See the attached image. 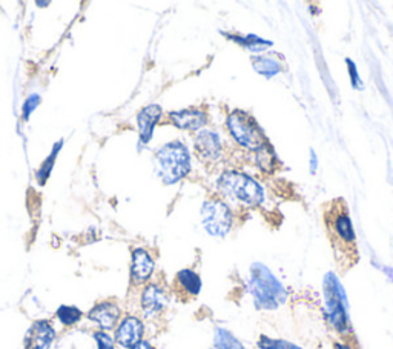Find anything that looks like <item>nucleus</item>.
I'll use <instances>...</instances> for the list:
<instances>
[{
  "instance_id": "obj_23",
  "label": "nucleus",
  "mask_w": 393,
  "mask_h": 349,
  "mask_svg": "<svg viewBox=\"0 0 393 349\" xmlns=\"http://www.w3.org/2000/svg\"><path fill=\"white\" fill-rule=\"evenodd\" d=\"M94 338L97 342V349H116L114 338H112L106 331H97L94 334Z\"/></svg>"
},
{
  "instance_id": "obj_27",
  "label": "nucleus",
  "mask_w": 393,
  "mask_h": 349,
  "mask_svg": "<svg viewBox=\"0 0 393 349\" xmlns=\"http://www.w3.org/2000/svg\"><path fill=\"white\" fill-rule=\"evenodd\" d=\"M333 349H357L352 343L349 342H335Z\"/></svg>"
},
{
  "instance_id": "obj_10",
  "label": "nucleus",
  "mask_w": 393,
  "mask_h": 349,
  "mask_svg": "<svg viewBox=\"0 0 393 349\" xmlns=\"http://www.w3.org/2000/svg\"><path fill=\"white\" fill-rule=\"evenodd\" d=\"M171 123L183 131H200L208 123V114L199 108H186L170 113Z\"/></svg>"
},
{
  "instance_id": "obj_20",
  "label": "nucleus",
  "mask_w": 393,
  "mask_h": 349,
  "mask_svg": "<svg viewBox=\"0 0 393 349\" xmlns=\"http://www.w3.org/2000/svg\"><path fill=\"white\" fill-rule=\"evenodd\" d=\"M214 349H245V345L231 331L217 328L214 334Z\"/></svg>"
},
{
  "instance_id": "obj_11",
  "label": "nucleus",
  "mask_w": 393,
  "mask_h": 349,
  "mask_svg": "<svg viewBox=\"0 0 393 349\" xmlns=\"http://www.w3.org/2000/svg\"><path fill=\"white\" fill-rule=\"evenodd\" d=\"M155 270V262L153 255L143 248H137L133 251V259H131V277L137 284H143L153 277Z\"/></svg>"
},
{
  "instance_id": "obj_13",
  "label": "nucleus",
  "mask_w": 393,
  "mask_h": 349,
  "mask_svg": "<svg viewBox=\"0 0 393 349\" xmlns=\"http://www.w3.org/2000/svg\"><path fill=\"white\" fill-rule=\"evenodd\" d=\"M55 338V331L50 321H35L26 336V349H50Z\"/></svg>"
},
{
  "instance_id": "obj_21",
  "label": "nucleus",
  "mask_w": 393,
  "mask_h": 349,
  "mask_svg": "<svg viewBox=\"0 0 393 349\" xmlns=\"http://www.w3.org/2000/svg\"><path fill=\"white\" fill-rule=\"evenodd\" d=\"M258 349H303L298 345L283 338H270L267 336H261L257 342Z\"/></svg>"
},
{
  "instance_id": "obj_25",
  "label": "nucleus",
  "mask_w": 393,
  "mask_h": 349,
  "mask_svg": "<svg viewBox=\"0 0 393 349\" xmlns=\"http://www.w3.org/2000/svg\"><path fill=\"white\" fill-rule=\"evenodd\" d=\"M62 143H63V142H59V143H57V146H55V148H54V153H52V155H51V160H50V159L46 160V162H45V165L42 167V170L39 171V180H40L42 183H43L46 179H48L50 172H51V167H52L54 157H55V154H57V151H59V148L62 146Z\"/></svg>"
},
{
  "instance_id": "obj_2",
  "label": "nucleus",
  "mask_w": 393,
  "mask_h": 349,
  "mask_svg": "<svg viewBox=\"0 0 393 349\" xmlns=\"http://www.w3.org/2000/svg\"><path fill=\"white\" fill-rule=\"evenodd\" d=\"M217 189L223 197L243 206H260L266 199L261 183L240 171H224L217 180Z\"/></svg>"
},
{
  "instance_id": "obj_16",
  "label": "nucleus",
  "mask_w": 393,
  "mask_h": 349,
  "mask_svg": "<svg viewBox=\"0 0 393 349\" xmlns=\"http://www.w3.org/2000/svg\"><path fill=\"white\" fill-rule=\"evenodd\" d=\"M175 289L180 292V296L186 299H194L201 291V279L191 268H184L177 272L175 275Z\"/></svg>"
},
{
  "instance_id": "obj_4",
  "label": "nucleus",
  "mask_w": 393,
  "mask_h": 349,
  "mask_svg": "<svg viewBox=\"0 0 393 349\" xmlns=\"http://www.w3.org/2000/svg\"><path fill=\"white\" fill-rule=\"evenodd\" d=\"M324 303L329 325L338 334L348 336L350 333L348 297L333 272H329L324 277Z\"/></svg>"
},
{
  "instance_id": "obj_22",
  "label": "nucleus",
  "mask_w": 393,
  "mask_h": 349,
  "mask_svg": "<svg viewBox=\"0 0 393 349\" xmlns=\"http://www.w3.org/2000/svg\"><path fill=\"white\" fill-rule=\"evenodd\" d=\"M82 316H83L82 311L76 306L63 305L57 309V318L62 321L65 326H72V325L79 323Z\"/></svg>"
},
{
  "instance_id": "obj_17",
  "label": "nucleus",
  "mask_w": 393,
  "mask_h": 349,
  "mask_svg": "<svg viewBox=\"0 0 393 349\" xmlns=\"http://www.w3.org/2000/svg\"><path fill=\"white\" fill-rule=\"evenodd\" d=\"M252 67H254L258 74L267 79L278 76L283 71V63L277 54H261V56H255L252 59Z\"/></svg>"
},
{
  "instance_id": "obj_14",
  "label": "nucleus",
  "mask_w": 393,
  "mask_h": 349,
  "mask_svg": "<svg viewBox=\"0 0 393 349\" xmlns=\"http://www.w3.org/2000/svg\"><path fill=\"white\" fill-rule=\"evenodd\" d=\"M120 314V308L114 301H101L88 312V318L97 323L101 331H108L116 328Z\"/></svg>"
},
{
  "instance_id": "obj_18",
  "label": "nucleus",
  "mask_w": 393,
  "mask_h": 349,
  "mask_svg": "<svg viewBox=\"0 0 393 349\" xmlns=\"http://www.w3.org/2000/svg\"><path fill=\"white\" fill-rule=\"evenodd\" d=\"M228 39L233 40L237 45H241L243 48H246L252 52H263L267 48L272 47V42L261 39L260 35H255V34H245V35H243V34H236V35L229 34Z\"/></svg>"
},
{
  "instance_id": "obj_26",
  "label": "nucleus",
  "mask_w": 393,
  "mask_h": 349,
  "mask_svg": "<svg viewBox=\"0 0 393 349\" xmlns=\"http://www.w3.org/2000/svg\"><path fill=\"white\" fill-rule=\"evenodd\" d=\"M39 100H40V97L37 94H33L30 99L26 100L25 105H23V118H25V121L28 117H30V114L34 111L35 106L39 105Z\"/></svg>"
},
{
  "instance_id": "obj_24",
  "label": "nucleus",
  "mask_w": 393,
  "mask_h": 349,
  "mask_svg": "<svg viewBox=\"0 0 393 349\" xmlns=\"http://www.w3.org/2000/svg\"><path fill=\"white\" fill-rule=\"evenodd\" d=\"M345 63H348V68H349V77H350V82H352V87L355 89H361L362 82H361V77H360V72H358L357 67H355V63L350 59L345 60Z\"/></svg>"
},
{
  "instance_id": "obj_9",
  "label": "nucleus",
  "mask_w": 393,
  "mask_h": 349,
  "mask_svg": "<svg viewBox=\"0 0 393 349\" xmlns=\"http://www.w3.org/2000/svg\"><path fill=\"white\" fill-rule=\"evenodd\" d=\"M140 303H142V309L146 317H157L160 316L167 306V294L160 284L149 283L142 292Z\"/></svg>"
},
{
  "instance_id": "obj_12",
  "label": "nucleus",
  "mask_w": 393,
  "mask_h": 349,
  "mask_svg": "<svg viewBox=\"0 0 393 349\" xmlns=\"http://www.w3.org/2000/svg\"><path fill=\"white\" fill-rule=\"evenodd\" d=\"M331 231L333 233V237L336 242H340L341 246H345L348 250L353 248L355 245V231H353V223L345 211H335L331 217Z\"/></svg>"
},
{
  "instance_id": "obj_1",
  "label": "nucleus",
  "mask_w": 393,
  "mask_h": 349,
  "mask_svg": "<svg viewBox=\"0 0 393 349\" xmlns=\"http://www.w3.org/2000/svg\"><path fill=\"white\" fill-rule=\"evenodd\" d=\"M248 288L255 306L260 309H277L287 299V292L267 266L254 263L250 266Z\"/></svg>"
},
{
  "instance_id": "obj_6",
  "label": "nucleus",
  "mask_w": 393,
  "mask_h": 349,
  "mask_svg": "<svg viewBox=\"0 0 393 349\" xmlns=\"http://www.w3.org/2000/svg\"><path fill=\"white\" fill-rule=\"evenodd\" d=\"M201 225L212 237H226L233 226V214L224 200L211 197L204 200L200 209Z\"/></svg>"
},
{
  "instance_id": "obj_3",
  "label": "nucleus",
  "mask_w": 393,
  "mask_h": 349,
  "mask_svg": "<svg viewBox=\"0 0 393 349\" xmlns=\"http://www.w3.org/2000/svg\"><path fill=\"white\" fill-rule=\"evenodd\" d=\"M154 167L157 176L166 185H174V183L183 180L192 168L191 153L188 146L180 140H174L163 145L155 153Z\"/></svg>"
},
{
  "instance_id": "obj_19",
  "label": "nucleus",
  "mask_w": 393,
  "mask_h": 349,
  "mask_svg": "<svg viewBox=\"0 0 393 349\" xmlns=\"http://www.w3.org/2000/svg\"><path fill=\"white\" fill-rule=\"evenodd\" d=\"M254 163L258 170L263 172H274L277 168V155L272 146L266 143L265 146H261L260 150L254 151Z\"/></svg>"
},
{
  "instance_id": "obj_15",
  "label": "nucleus",
  "mask_w": 393,
  "mask_h": 349,
  "mask_svg": "<svg viewBox=\"0 0 393 349\" xmlns=\"http://www.w3.org/2000/svg\"><path fill=\"white\" fill-rule=\"evenodd\" d=\"M162 108L158 105H149L145 106L142 111L137 114V125H138V131H140V142L148 143L151 140V137L154 134V130L157 123L160 122L162 118Z\"/></svg>"
},
{
  "instance_id": "obj_29",
  "label": "nucleus",
  "mask_w": 393,
  "mask_h": 349,
  "mask_svg": "<svg viewBox=\"0 0 393 349\" xmlns=\"http://www.w3.org/2000/svg\"><path fill=\"white\" fill-rule=\"evenodd\" d=\"M318 168V157L314 150H311V172H315Z\"/></svg>"
},
{
  "instance_id": "obj_8",
  "label": "nucleus",
  "mask_w": 393,
  "mask_h": 349,
  "mask_svg": "<svg viewBox=\"0 0 393 349\" xmlns=\"http://www.w3.org/2000/svg\"><path fill=\"white\" fill-rule=\"evenodd\" d=\"M195 150L204 162H218L223 157V142L218 133L203 130L195 137Z\"/></svg>"
},
{
  "instance_id": "obj_28",
  "label": "nucleus",
  "mask_w": 393,
  "mask_h": 349,
  "mask_svg": "<svg viewBox=\"0 0 393 349\" xmlns=\"http://www.w3.org/2000/svg\"><path fill=\"white\" fill-rule=\"evenodd\" d=\"M129 349H154V346L149 342H146V340H142V342L134 345V346H131Z\"/></svg>"
},
{
  "instance_id": "obj_5",
  "label": "nucleus",
  "mask_w": 393,
  "mask_h": 349,
  "mask_svg": "<svg viewBox=\"0 0 393 349\" xmlns=\"http://www.w3.org/2000/svg\"><path fill=\"white\" fill-rule=\"evenodd\" d=\"M226 128L236 143L245 150L257 151L267 143L266 135L255 122V118L245 111H240V109L229 113L226 117Z\"/></svg>"
},
{
  "instance_id": "obj_7",
  "label": "nucleus",
  "mask_w": 393,
  "mask_h": 349,
  "mask_svg": "<svg viewBox=\"0 0 393 349\" xmlns=\"http://www.w3.org/2000/svg\"><path fill=\"white\" fill-rule=\"evenodd\" d=\"M143 334H145L143 321L135 316H126L116 328V342L121 348L129 349L131 346L142 342Z\"/></svg>"
}]
</instances>
